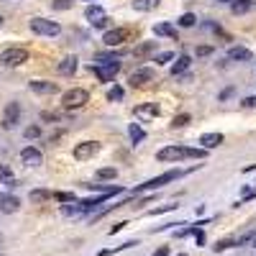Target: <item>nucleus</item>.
<instances>
[{
    "mask_svg": "<svg viewBox=\"0 0 256 256\" xmlns=\"http://www.w3.org/2000/svg\"><path fill=\"white\" fill-rule=\"evenodd\" d=\"M90 102V92L88 90H82V88H72L62 95V105H64V110H80L84 108V105Z\"/></svg>",
    "mask_w": 256,
    "mask_h": 256,
    "instance_id": "1",
    "label": "nucleus"
},
{
    "mask_svg": "<svg viewBox=\"0 0 256 256\" xmlns=\"http://www.w3.org/2000/svg\"><path fill=\"white\" fill-rule=\"evenodd\" d=\"M92 72H95V77H98V80H102V82H110V80H116V74L120 72V59H110V62H95V64H92Z\"/></svg>",
    "mask_w": 256,
    "mask_h": 256,
    "instance_id": "2",
    "label": "nucleus"
},
{
    "mask_svg": "<svg viewBox=\"0 0 256 256\" xmlns=\"http://www.w3.org/2000/svg\"><path fill=\"white\" fill-rule=\"evenodd\" d=\"M182 174H184V172H180V169H169V172H164V174H159V177H154V180H148V182L138 184V187H136V192H144V190H159V187H164L166 182L180 180Z\"/></svg>",
    "mask_w": 256,
    "mask_h": 256,
    "instance_id": "3",
    "label": "nucleus"
},
{
    "mask_svg": "<svg viewBox=\"0 0 256 256\" xmlns=\"http://www.w3.org/2000/svg\"><path fill=\"white\" fill-rule=\"evenodd\" d=\"M0 62H3V67H20V64L28 62V52L20 46H10L0 54Z\"/></svg>",
    "mask_w": 256,
    "mask_h": 256,
    "instance_id": "4",
    "label": "nucleus"
},
{
    "mask_svg": "<svg viewBox=\"0 0 256 256\" xmlns=\"http://www.w3.org/2000/svg\"><path fill=\"white\" fill-rule=\"evenodd\" d=\"M31 31L38 34V36H59V34H62V26L56 24V20L34 18V20H31Z\"/></svg>",
    "mask_w": 256,
    "mask_h": 256,
    "instance_id": "5",
    "label": "nucleus"
},
{
    "mask_svg": "<svg viewBox=\"0 0 256 256\" xmlns=\"http://www.w3.org/2000/svg\"><path fill=\"white\" fill-rule=\"evenodd\" d=\"M98 152H100V144H98V141H82V144L74 146V159H77V162H88V159H92Z\"/></svg>",
    "mask_w": 256,
    "mask_h": 256,
    "instance_id": "6",
    "label": "nucleus"
},
{
    "mask_svg": "<svg viewBox=\"0 0 256 256\" xmlns=\"http://www.w3.org/2000/svg\"><path fill=\"white\" fill-rule=\"evenodd\" d=\"M128 36H131L128 28H110V31H105L102 41H105V46H120L128 41Z\"/></svg>",
    "mask_w": 256,
    "mask_h": 256,
    "instance_id": "7",
    "label": "nucleus"
},
{
    "mask_svg": "<svg viewBox=\"0 0 256 256\" xmlns=\"http://www.w3.org/2000/svg\"><path fill=\"white\" fill-rule=\"evenodd\" d=\"M18 120H20V105L18 102H8L6 105V113H3V128H16L18 126Z\"/></svg>",
    "mask_w": 256,
    "mask_h": 256,
    "instance_id": "8",
    "label": "nucleus"
},
{
    "mask_svg": "<svg viewBox=\"0 0 256 256\" xmlns=\"http://www.w3.org/2000/svg\"><path fill=\"white\" fill-rule=\"evenodd\" d=\"M134 84V88H144V84H148V82H154V70L152 67H141V70H136L134 74H131V80H128Z\"/></svg>",
    "mask_w": 256,
    "mask_h": 256,
    "instance_id": "9",
    "label": "nucleus"
},
{
    "mask_svg": "<svg viewBox=\"0 0 256 256\" xmlns=\"http://www.w3.org/2000/svg\"><path fill=\"white\" fill-rule=\"evenodd\" d=\"M156 159L159 162H180V159H184V146H166L156 154Z\"/></svg>",
    "mask_w": 256,
    "mask_h": 256,
    "instance_id": "10",
    "label": "nucleus"
},
{
    "mask_svg": "<svg viewBox=\"0 0 256 256\" xmlns=\"http://www.w3.org/2000/svg\"><path fill=\"white\" fill-rule=\"evenodd\" d=\"M20 162H24L26 166H38L41 162H44V156H41V152H38V148H34V146H26L24 152H20Z\"/></svg>",
    "mask_w": 256,
    "mask_h": 256,
    "instance_id": "11",
    "label": "nucleus"
},
{
    "mask_svg": "<svg viewBox=\"0 0 256 256\" xmlns=\"http://www.w3.org/2000/svg\"><path fill=\"white\" fill-rule=\"evenodd\" d=\"M20 208V200L13 198V195H0V212H6V216H10V212H18Z\"/></svg>",
    "mask_w": 256,
    "mask_h": 256,
    "instance_id": "12",
    "label": "nucleus"
},
{
    "mask_svg": "<svg viewBox=\"0 0 256 256\" xmlns=\"http://www.w3.org/2000/svg\"><path fill=\"white\" fill-rule=\"evenodd\" d=\"M31 90L38 92V95H54L59 88H56V82H44V80H36L31 82Z\"/></svg>",
    "mask_w": 256,
    "mask_h": 256,
    "instance_id": "13",
    "label": "nucleus"
},
{
    "mask_svg": "<svg viewBox=\"0 0 256 256\" xmlns=\"http://www.w3.org/2000/svg\"><path fill=\"white\" fill-rule=\"evenodd\" d=\"M77 62H80L77 56H67V59H62V62H59V74H64V77H72V74L77 72V67H80Z\"/></svg>",
    "mask_w": 256,
    "mask_h": 256,
    "instance_id": "14",
    "label": "nucleus"
},
{
    "mask_svg": "<svg viewBox=\"0 0 256 256\" xmlns=\"http://www.w3.org/2000/svg\"><path fill=\"white\" fill-rule=\"evenodd\" d=\"M228 59L230 62H251V52L246 46H230L228 49Z\"/></svg>",
    "mask_w": 256,
    "mask_h": 256,
    "instance_id": "15",
    "label": "nucleus"
},
{
    "mask_svg": "<svg viewBox=\"0 0 256 256\" xmlns=\"http://www.w3.org/2000/svg\"><path fill=\"white\" fill-rule=\"evenodd\" d=\"M251 8H256V0H233V3H230V10L236 13V16H244Z\"/></svg>",
    "mask_w": 256,
    "mask_h": 256,
    "instance_id": "16",
    "label": "nucleus"
},
{
    "mask_svg": "<svg viewBox=\"0 0 256 256\" xmlns=\"http://www.w3.org/2000/svg\"><path fill=\"white\" fill-rule=\"evenodd\" d=\"M136 116L148 120V118H156L159 116V108H156V102H148V105H138L136 108Z\"/></svg>",
    "mask_w": 256,
    "mask_h": 256,
    "instance_id": "17",
    "label": "nucleus"
},
{
    "mask_svg": "<svg viewBox=\"0 0 256 256\" xmlns=\"http://www.w3.org/2000/svg\"><path fill=\"white\" fill-rule=\"evenodd\" d=\"M200 144H202V148H218L223 144V134H205V136H200Z\"/></svg>",
    "mask_w": 256,
    "mask_h": 256,
    "instance_id": "18",
    "label": "nucleus"
},
{
    "mask_svg": "<svg viewBox=\"0 0 256 256\" xmlns=\"http://www.w3.org/2000/svg\"><path fill=\"white\" fill-rule=\"evenodd\" d=\"M156 8H159V0H134V10H138V13H148Z\"/></svg>",
    "mask_w": 256,
    "mask_h": 256,
    "instance_id": "19",
    "label": "nucleus"
},
{
    "mask_svg": "<svg viewBox=\"0 0 256 256\" xmlns=\"http://www.w3.org/2000/svg\"><path fill=\"white\" fill-rule=\"evenodd\" d=\"M190 64H192V59H190V56H180V59L174 62V67H172V74H174V77L184 74V72L190 70Z\"/></svg>",
    "mask_w": 256,
    "mask_h": 256,
    "instance_id": "20",
    "label": "nucleus"
},
{
    "mask_svg": "<svg viewBox=\"0 0 256 256\" xmlns=\"http://www.w3.org/2000/svg\"><path fill=\"white\" fill-rule=\"evenodd\" d=\"M0 182L3 184H8V187H18V182H16V177H13V172L6 166V164H0Z\"/></svg>",
    "mask_w": 256,
    "mask_h": 256,
    "instance_id": "21",
    "label": "nucleus"
},
{
    "mask_svg": "<svg viewBox=\"0 0 256 256\" xmlns=\"http://www.w3.org/2000/svg\"><path fill=\"white\" fill-rule=\"evenodd\" d=\"M154 34H156V36H166V38H177V31H174L172 24H159V26H154Z\"/></svg>",
    "mask_w": 256,
    "mask_h": 256,
    "instance_id": "22",
    "label": "nucleus"
},
{
    "mask_svg": "<svg viewBox=\"0 0 256 256\" xmlns=\"http://www.w3.org/2000/svg\"><path fill=\"white\" fill-rule=\"evenodd\" d=\"M62 216L64 218H80L84 212H82V205H62Z\"/></svg>",
    "mask_w": 256,
    "mask_h": 256,
    "instance_id": "23",
    "label": "nucleus"
},
{
    "mask_svg": "<svg viewBox=\"0 0 256 256\" xmlns=\"http://www.w3.org/2000/svg\"><path fill=\"white\" fill-rule=\"evenodd\" d=\"M152 52H156V41H146V44L136 46V52H134V54H136L138 59H144V56H148Z\"/></svg>",
    "mask_w": 256,
    "mask_h": 256,
    "instance_id": "24",
    "label": "nucleus"
},
{
    "mask_svg": "<svg viewBox=\"0 0 256 256\" xmlns=\"http://www.w3.org/2000/svg\"><path fill=\"white\" fill-rule=\"evenodd\" d=\"M31 200H34V202H46V200H54V192H49V190H34V192H31Z\"/></svg>",
    "mask_w": 256,
    "mask_h": 256,
    "instance_id": "25",
    "label": "nucleus"
},
{
    "mask_svg": "<svg viewBox=\"0 0 256 256\" xmlns=\"http://www.w3.org/2000/svg\"><path fill=\"white\" fill-rule=\"evenodd\" d=\"M128 136H131V141H134V144H138V141H144V138H146V131H144V128H141L138 123H134L131 128H128Z\"/></svg>",
    "mask_w": 256,
    "mask_h": 256,
    "instance_id": "26",
    "label": "nucleus"
},
{
    "mask_svg": "<svg viewBox=\"0 0 256 256\" xmlns=\"http://www.w3.org/2000/svg\"><path fill=\"white\" fill-rule=\"evenodd\" d=\"M233 246H241V244H238V238H228V241H218L216 246H212V251H216V254H223V251H228V248H233Z\"/></svg>",
    "mask_w": 256,
    "mask_h": 256,
    "instance_id": "27",
    "label": "nucleus"
},
{
    "mask_svg": "<svg viewBox=\"0 0 256 256\" xmlns=\"http://www.w3.org/2000/svg\"><path fill=\"white\" fill-rule=\"evenodd\" d=\"M84 16H88V20L92 24V20H98V18L105 16V10H102L100 6H88V8H84Z\"/></svg>",
    "mask_w": 256,
    "mask_h": 256,
    "instance_id": "28",
    "label": "nucleus"
},
{
    "mask_svg": "<svg viewBox=\"0 0 256 256\" xmlns=\"http://www.w3.org/2000/svg\"><path fill=\"white\" fill-rule=\"evenodd\" d=\"M98 180H116L118 172H116V166H105V169H98Z\"/></svg>",
    "mask_w": 256,
    "mask_h": 256,
    "instance_id": "29",
    "label": "nucleus"
},
{
    "mask_svg": "<svg viewBox=\"0 0 256 256\" xmlns=\"http://www.w3.org/2000/svg\"><path fill=\"white\" fill-rule=\"evenodd\" d=\"M52 8L54 10H70V8H74V0H52Z\"/></svg>",
    "mask_w": 256,
    "mask_h": 256,
    "instance_id": "30",
    "label": "nucleus"
},
{
    "mask_svg": "<svg viewBox=\"0 0 256 256\" xmlns=\"http://www.w3.org/2000/svg\"><path fill=\"white\" fill-rule=\"evenodd\" d=\"M195 24H198V18L192 16V13H184V16L180 18V26H182V28H192Z\"/></svg>",
    "mask_w": 256,
    "mask_h": 256,
    "instance_id": "31",
    "label": "nucleus"
},
{
    "mask_svg": "<svg viewBox=\"0 0 256 256\" xmlns=\"http://www.w3.org/2000/svg\"><path fill=\"white\" fill-rule=\"evenodd\" d=\"M54 200L56 202H77V198L72 192H54Z\"/></svg>",
    "mask_w": 256,
    "mask_h": 256,
    "instance_id": "32",
    "label": "nucleus"
},
{
    "mask_svg": "<svg viewBox=\"0 0 256 256\" xmlns=\"http://www.w3.org/2000/svg\"><path fill=\"white\" fill-rule=\"evenodd\" d=\"M190 120H192V118H190L187 113H182V116H177V118L172 120V126H174V128H184V126H190Z\"/></svg>",
    "mask_w": 256,
    "mask_h": 256,
    "instance_id": "33",
    "label": "nucleus"
},
{
    "mask_svg": "<svg viewBox=\"0 0 256 256\" xmlns=\"http://www.w3.org/2000/svg\"><path fill=\"white\" fill-rule=\"evenodd\" d=\"M177 205H162V208H154V210H148L146 216H164V212H169V210H174Z\"/></svg>",
    "mask_w": 256,
    "mask_h": 256,
    "instance_id": "34",
    "label": "nucleus"
},
{
    "mask_svg": "<svg viewBox=\"0 0 256 256\" xmlns=\"http://www.w3.org/2000/svg\"><path fill=\"white\" fill-rule=\"evenodd\" d=\"M172 59H174V54H172V52H164V54H156V56H154V62H156V64H169Z\"/></svg>",
    "mask_w": 256,
    "mask_h": 256,
    "instance_id": "35",
    "label": "nucleus"
},
{
    "mask_svg": "<svg viewBox=\"0 0 256 256\" xmlns=\"http://www.w3.org/2000/svg\"><path fill=\"white\" fill-rule=\"evenodd\" d=\"M38 136H41V126H28V128H26V138L34 141V138H38Z\"/></svg>",
    "mask_w": 256,
    "mask_h": 256,
    "instance_id": "36",
    "label": "nucleus"
},
{
    "mask_svg": "<svg viewBox=\"0 0 256 256\" xmlns=\"http://www.w3.org/2000/svg\"><path fill=\"white\" fill-rule=\"evenodd\" d=\"M108 100H123V88H118V84H116V88H110V92H108Z\"/></svg>",
    "mask_w": 256,
    "mask_h": 256,
    "instance_id": "37",
    "label": "nucleus"
},
{
    "mask_svg": "<svg viewBox=\"0 0 256 256\" xmlns=\"http://www.w3.org/2000/svg\"><path fill=\"white\" fill-rule=\"evenodd\" d=\"M92 26H95V28H108V26H110V18H105V16H102V18L92 20Z\"/></svg>",
    "mask_w": 256,
    "mask_h": 256,
    "instance_id": "38",
    "label": "nucleus"
},
{
    "mask_svg": "<svg viewBox=\"0 0 256 256\" xmlns=\"http://www.w3.org/2000/svg\"><path fill=\"white\" fill-rule=\"evenodd\" d=\"M90 190H98V192H110V190H118V187H108V184H88Z\"/></svg>",
    "mask_w": 256,
    "mask_h": 256,
    "instance_id": "39",
    "label": "nucleus"
},
{
    "mask_svg": "<svg viewBox=\"0 0 256 256\" xmlns=\"http://www.w3.org/2000/svg\"><path fill=\"white\" fill-rule=\"evenodd\" d=\"M192 236H195V241H198V244H200V246H202V244H205V233H202V230H200V228H195V230H192Z\"/></svg>",
    "mask_w": 256,
    "mask_h": 256,
    "instance_id": "40",
    "label": "nucleus"
},
{
    "mask_svg": "<svg viewBox=\"0 0 256 256\" xmlns=\"http://www.w3.org/2000/svg\"><path fill=\"white\" fill-rule=\"evenodd\" d=\"M212 52H216L212 46H198V56H210Z\"/></svg>",
    "mask_w": 256,
    "mask_h": 256,
    "instance_id": "41",
    "label": "nucleus"
},
{
    "mask_svg": "<svg viewBox=\"0 0 256 256\" xmlns=\"http://www.w3.org/2000/svg\"><path fill=\"white\" fill-rule=\"evenodd\" d=\"M233 92H236V90H233V88L223 90V92H220V100H228V98H233Z\"/></svg>",
    "mask_w": 256,
    "mask_h": 256,
    "instance_id": "42",
    "label": "nucleus"
},
{
    "mask_svg": "<svg viewBox=\"0 0 256 256\" xmlns=\"http://www.w3.org/2000/svg\"><path fill=\"white\" fill-rule=\"evenodd\" d=\"M244 108H256V98H246L244 100Z\"/></svg>",
    "mask_w": 256,
    "mask_h": 256,
    "instance_id": "43",
    "label": "nucleus"
},
{
    "mask_svg": "<svg viewBox=\"0 0 256 256\" xmlns=\"http://www.w3.org/2000/svg\"><path fill=\"white\" fill-rule=\"evenodd\" d=\"M154 256H169V248H166V246H162L159 251H154Z\"/></svg>",
    "mask_w": 256,
    "mask_h": 256,
    "instance_id": "44",
    "label": "nucleus"
},
{
    "mask_svg": "<svg viewBox=\"0 0 256 256\" xmlns=\"http://www.w3.org/2000/svg\"><path fill=\"white\" fill-rule=\"evenodd\" d=\"M244 172H256V164H248V166L244 169Z\"/></svg>",
    "mask_w": 256,
    "mask_h": 256,
    "instance_id": "45",
    "label": "nucleus"
},
{
    "mask_svg": "<svg viewBox=\"0 0 256 256\" xmlns=\"http://www.w3.org/2000/svg\"><path fill=\"white\" fill-rule=\"evenodd\" d=\"M218 3H233V0H218Z\"/></svg>",
    "mask_w": 256,
    "mask_h": 256,
    "instance_id": "46",
    "label": "nucleus"
},
{
    "mask_svg": "<svg viewBox=\"0 0 256 256\" xmlns=\"http://www.w3.org/2000/svg\"><path fill=\"white\" fill-rule=\"evenodd\" d=\"M3 20H6V18H3V16H0V26H3Z\"/></svg>",
    "mask_w": 256,
    "mask_h": 256,
    "instance_id": "47",
    "label": "nucleus"
},
{
    "mask_svg": "<svg viewBox=\"0 0 256 256\" xmlns=\"http://www.w3.org/2000/svg\"><path fill=\"white\" fill-rule=\"evenodd\" d=\"M251 244H254V248H256V236H254V241H251Z\"/></svg>",
    "mask_w": 256,
    "mask_h": 256,
    "instance_id": "48",
    "label": "nucleus"
},
{
    "mask_svg": "<svg viewBox=\"0 0 256 256\" xmlns=\"http://www.w3.org/2000/svg\"><path fill=\"white\" fill-rule=\"evenodd\" d=\"M180 256H187V254H180Z\"/></svg>",
    "mask_w": 256,
    "mask_h": 256,
    "instance_id": "49",
    "label": "nucleus"
},
{
    "mask_svg": "<svg viewBox=\"0 0 256 256\" xmlns=\"http://www.w3.org/2000/svg\"><path fill=\"white\" fill-rule=\"evenodd\" d=\"M88 3H92V0H88Z\"/></svg>",
    "mask_w": 256,
    "mask_h": 256,
    "instance_id": "50",
    "label": "nucleus"
}]
</instances>
